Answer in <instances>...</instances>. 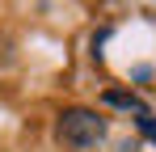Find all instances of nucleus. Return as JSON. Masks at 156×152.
Wrapping results in <instances>:
<instances>
[{
	"label": "nucleus",
	"instance_id": "3",
	"mask_svg": "<svg viewBox=\"0 0 156 152\" xmlns=\"http://www.w3.org/2000/svg\"><path fill=\"white\" fill-rule=\"evenodd\" d=\"M135 123H139V131H144V135H148V139L156 144V114H152V110H148V114H139Z\"/></svg>",
	"mask_w": 156,
	"mask_h": 152
},
{
	"label": "nucleus",
	"instance_id": "2",
	"mask_svg": "<svg viewBox=\"0 0 156 152\" xmlns=\"http://www.w3.org/2000/svg\"><path fill=\"white\" fill-rule=\"evenodd\" d=\"M105 106H118V110H135V114H148V106L135 97V93H118V89H110V93H105Z\"/></svg>",
	"mask_w": 156,
	"mask_h": 152
},
{
	"label": "nucleus",
	"instance_id": "1",
	"mask_svg": "<svg viewBox=\"0 0 156 152\" xmlns=\"http://www.w3.org/2000/svg\"><path fill=\"white\" fill-rule=\"evenodd\" d=\"M55 135L68 144V148H97L105 139V118L97 114V110H84V106H72V110H63L59 114V127H55Z\"/></svg>",
	"mask_w": 156,
	"mask_h": 152
}]
</instances>
